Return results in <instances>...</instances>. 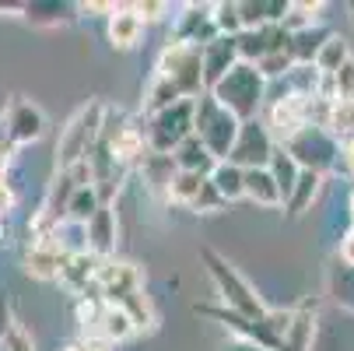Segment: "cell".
I'll return each mask as SVG.
<instances>
[{
  "mask_svg": "<svg viewBox=\"0 0 354 351\" xmlns=\"http://www.w3.org/2000/svg\"><path fill=\"white\" fill-rule=\"evenodd\" d=\"M344 165H347V172L354 176V141H344Z\"/></svg>",
  "mask_w": 354,
  "mask_h": 351,
  "instance_id": "obj_44",
  "label": "cell"
},
{
  "mask_svg": "<svg viewBox=\"0 0 354 351\" xmlns=\"http://www.w3.org/2000/svg\"><path fill=\"white\" fill-rule=\"evenodd\" d=\"M137 172L144 176V183H147L151 190H155V193H169V186H172V179H176L179 165H176V159H172V155H162V152H151V147H147V155L140 159Z\"/></svg>",
  "mask_w": 354,
  "mask_h": 351,
  "instance_id": "obj_20",
  "label": "cell"
},
{
  "mask_svg": "<svg viewBox=\"0 0 354 351\" xmlns=\"http://www.w3.org/2000/svg\"><path fill=\"white\" fill-rule=\"evenodd\" d=\"M239 130H242V123H239L225 106H218V98H214L211 91H204V95L196 98L193 134L204 141V147H207L218 162H225V159L232 155V147H235V141H239Z\"/></svg>",
  "mask_w": 354,
  "mask_h": 351,
  "instance_id": "obj_4",
  "label": "cell"
},
{
  "mask_svg": "<svg viewBox=\"0 0 354 351\" xmlns=\"http://www.w3.org/2000/svg\"><path fill=\"white\" fill-rule=\"evenodd\" d=\"M189 211H196V215H218V211H225V197L214 190V183H211V176H207V183H204V190L196 193V200L189 204Z\"/></svg>",
  "mask_w": 354,
  "mask_h": 351,
  "instance_id": "obj_36",
  "label": "cell"
},
{
  "mask_svg": "<svg viewBox=\"0 0 354 351\" xmlns=\"http://www.w3.org/2000/svg\"><path fill=\"white\" fill-rule=\"evenodd\" d=\"M193 120H196V98H183L172 109L147 116V127H144L147 147L151 152H162V155H172L186 137H193Z\"/></svg>",
  "mask_w": 354,
  "mask_h": 351,
  "instance_id": "obj_6",
  "label": "cell"
},
{
  "mask_svg": "<svg viewBox=\"0 0 354 351\" xmlns=\"http://www.w3.org/2000/svg\"><path fill=\"white\" fill-rule=\"evenodd\" d=\"M98 208H102V197H98V190H95V186H77L74 197H71V204H67V218H64V222H71V225H88Z\"/></svg>",
  "mask_w": 354,
  "mask_h": 351,
  "instance_id": "obj_28",
  "label": "cell"
},
{
  "mask_svg": "<svg viewBox=\"0 0 354 351\" xmlns=\"http://www.w3.org/2000/svg\"><path fill=\"white\" fill-rule=\"evenodd\" d=\"M284 147H288V155H291L301 169L319 172V176H326V172L337 165V159L344 155V144H340L326 127H306V130H298Z\"/></svg>",
  "mask_w": 354,
  "mask_h": 351,
  "instance_id": "obj_7",
  "label": "cell"
},
{
  "mask_svg": "<svg viewBox=\"0 0 354 351\" xmlns=\"http://www.w3.org/2000/svg\"><path fill=\"white\" fill-rule=\"evenodd\" d=\"M200 57H204V81H207V91L232 71L242 64L239 57V39H228V35H218L214 42H207L200 49Z\"/></svg>",
  "mask_w": 354,
  "mask_h": 351,
  "instance_id": "obj_18",
  "label": "cell"
},
{
  "mask_svg": "<svg viewBox=\"0 0 354 351\" xmlns=\"http://www.w3.org/2000/svg\"><path fill=\"white\" fill-rule=\"evenodd\" d=\"M245 200L257 208H284L281 186L274 183L270 169H245Z\"/></svg>",
  "mask_w": 354,
  "mask_h": 351,
  "instance_id": "obj_22",
  "label": "cell"
},
{
  "mask_svg": "<svg viewBox=\"0 0 354 351\" xmlns=\"http://www.w3.org/2000/svg\"><path fill=\"white\" fill-rule=\"evenodd\" d=\"M102 257L91 253V249H84V253H71L64 274H60V285L71 288L74 295H88V288L95 291V281H98V271H102Z\"/></svg>",
  "mask_w": 354,
  "mask_h": 351,
  "instance_id": "obj_19",
  "label": "cell"
},
{
  "mask_svg": "<svg viewBox=\"0 0 354 351\" xmlns=\"http://www.w3.org/2000/svg\"><path fill=\"white\" fill-rule=\"evenodd\" d=\"M155 74L176 81L186 98H200V95L207 91L204 57H200L196 46H186V42H179V39H169V42H165V49L158 53V64H155Z\"/></svg>",
  "mask_w": 354,
  "mask_h": 351,
  "instance_id": "obj_5",
  "label": "cell"
},
{
  "mask_svg": "<svg viewBox=\"0 0 354 351\" xmlns=\"http://www.w3.org/2000/svg\"><path fill=\"white\" fill-rule=\"evenodd\" d=\"M316 323H319V303L306 298L301 306L291 309V320L281 334V351H309L316 341Z\"/></svg>",
  "mask_w": 354,
  "mask_h": 351,
  "instance_id": "obj_16",
  "label": "cell"
},
{
  "mask_svg": "<svg viewBox=\"0 0 354 351\" xmlns=\"http://www.w3.org/2000/svg\"><path fill=\"white\" fill-rule=\"evenodd\" d=\"M0 130H4V137H8L11 147L35 144L46 134V113L35 102H28V98H15V102L8 106V113H4Z\"/></svg>",
  "mask_w": 354,
  "mask_h": 351,
  "instance_id": "obj_12",
  "label": "cell"
},
{
  "mask_svg": "<svg viewBox=\"0 0 354 351\" xmlns=\"http://www.w3.org/2000/svg\"><path fill=\"white\" fill-rule=\"evenodd\" d=\"M0 351H35V341H32V334L21 323H15L4 334V341H0Z\"/></svg>",
  "mask_w": 354,
  "mask_h": 351,
  "instance_id": "obj_38",
  "label": "cell"
},
{
  "mask_svg": "<svg viewBox=\"0 0 354 351\" xmlns=\"http://www.w3.org/2000/svg\"><path fill=\"white\" fill-rule=\"evenodd\" d=\"M214 25H218V35H242V15H239V4L235 0H221V4H214Z\"/></svg>",
  "mask_w": 354,
  "mask_h": 351,
  "instance_id": "obj_35",
  "label": "cell"
},
{
  "mask_svg": "<svg viewBox=\"0 0 354 351\" xmlns=\"http://www.w3.org/2000/svg\"><path fill=\"white\" fill-rule=\"evenodd\" d=\"M270 176H274V183L281 186V197L288 200L291 197V190H295V183H298V176H301V165L288 155V147L284 144H277L274 147V155H270Z\"/></svg>",
  "mask_w": 354,
  "mask_h": 351,
  "instance_id": "obj_27",
  "label": "cell"
},
{
  "mask_svg": "<svg viewBox=\"0 0 354 351\" xmlns=\"http://www.w3.org/2000/svg\"><path fill=\"white\" fill-rule=\"evenodd\" d=\"M120 309L133 320L137 334H140V330H144V334H151V330H155V323H158V313H155V306H151V298L144 295V288H140V291H133Z\"/></svg>",
  "mask_w": 354,
  "mask_h": 351,
  "instance_id": "obj_31",
  "label": "cell"
},
{
  "mask_svg": "<svg viewBox=\"0 0 354 351\" xmlns=\"http://www.w3.org/2000/svg\"><path fill=\"white\" fill-rule=\"evenodd\" d=\"M211 183H214V190L225 197V204H235V200L245 197V169H239V165L228 162V159L214 165Z\"/></svg>",
  "mask_w": 354,
  "mask_h": 351,
  "instance_id": "obj_26",
  "label": "cell"
},
{
  "mask_svg": "<svg viewBox=\"0 0 354 351\" xmlns=\"http://www.w3.org/2000/svg\"><path fill=\"white\" fill-rule=\"evenodd\" d=\"M84 242L91 253H98L102 260H113L116 246H120V222H116V208L102 204L95 211V218L84 225Z\"/></svg>",
  "mask_w": 354,
  "mask_h": 351,
  "instance_id": "obj_17",
  "label": "cell"
},
{
  "mask_svg": "<svg viewBox=\"0 0 354 351\" xmlns=\"http://www.w3.org/2000/svg\"><path fill=\"white\" fill-rule=\"evenodd\" d=\"M193 313L221 323V327L232 330L239 341H252V344H260L263 351H281V337L274 334V327H270L267 320H249V316H242V313H235V309H228V306H221V303H196Z\"/></svg>",
  "mask_w": 354,
  "mask_h": 351,
  "instance_id": "obj_8",
  "label": "cell"
},
{
  "mask_svg": "<svg viewBox=\"0 0 354 351\" xmlns=\"http://www.w3.org/2000/svg\"><path fill=\"white\" fill-rule=\"evenodd\" d=\"M200 264L207 267V278L214 281V291H218V303H221V306H228V309H235V313H242V316H249V320H267L270 306L257 295V288H252V285L228 264V257H221L218 249L204 246V249H200Z\"/></svg>",
  "mask_w": 354,
  "mask_h": 351,
  "instance_id": "obj_1",
  "label": "cell"
},
{
  "mask_svg": "<svg viewBox=\"0 0 354 351\" xmlns=\"http://www.w3.org/2000/svg\"><path fill=\"white\" fill-rule=\"evenodd\" d=\"M347 60H351V46H347V39H344V35H337V32H333V35L326 39V46L319 49V57H316V71H319L323 78H333Z\"/></svg>",
  "mask_w": 354,
  "mask_h": 351,
  "instance_id": "obj_29",
  "label": "cell"
},
{
  "mask_svg": "<svg viewBox=\"0 0 354 351\" xmlns=\"http://www.w3.org/2000/svg\"><path fill=\"white\" fill-rule=\"evenodd\" d=\"M326 130L337 141H354V102H333L330 106V123Z\"/></svg>",
  "mask_w": 354,
  "mask_h": 351,
  "instance_id": "obj_34",
  "label": "cell"
},
{
  "mask_svg": "<svg viewBox=\"0 0 354 351\" xmlns=\"http://www.w3.org/2000/svg\"><path fill=\"white\" fill-rule=\"evenodd\" d=\"M106 116H109V106L95 98V102L81 106V109L60 127V137H57V172L74 169L77 162H88V155L95 152L98 137H102Z\"/></svg>",
  "mask_w": 354,
  "mask_h": 351,
  "instance_id": "obj_3",
  "label": "cell"
},
{
  "mask_svg": "<svg viewBox=\"0 0 354 351\" xmlns=\"http://www.w3.org/2000/svg\"><path fill=\"white\" fill-rule=\"evenodd\" d=\"M323 98H330V102H354V57L333 78L323 81Z\"/></svg>",
  "mask_w": 354,
  "mask_h": 351,
  "instance_id": "obj_32",
  "label": "cell"
},
{
  "mask_svg": "<svg viewBox=\"0 0 354 351\" xmlns=\"http://www.w3.org/2000/svg\"><path fill=\"white\" fill-rule=\"evenodd\" d=\"M67 260H71V249H67V246L60 242V235L53 232V235H39V239L28 242L25 257H21V267H25V274L35 278V281H60Z\"/></svg>",
  "mask_w": 354,
  "mask_h": 351,
  "instance_id": "obj_9",
  "label": "cell"
},
{
  "mask_svg": "<svg viewBox=\"0 0 354 351\" xmlns=\"http://www.w3.org/2000/svg\"><path fill=\"white\" fill-rule=\"evenodd\" d=\"M64 351H113V344H106V341H95V337H77V341H71Z\"/></svg>",
  "mask_w": 354,
  "mask_h": 351,
  "instance_id": "obj_41",
  "label": "cell"
},
{
  "mask_svg": "<svg viewBox=\"0 0 354 351\" xmlns=\"http://www.w3.org/2000/svg\"><path fill=\"white\" fill-rule=\"evenodd\" d=\"M330 35H333V32H330V28H323V25L301 28V32H295V35H291L288 53L295 57V64H316L319 49L326 46V39H330Z\"/></svg>",
  "mask_w": 354,
  "mask_h": 351,
  "instance_id": "obj_25",
  "label": "cell"
},
{
  "mask_svg": "<svg viewBox=\"0 0 354 351\" xmlns=\"http://www.w3.org/2000/svg\"><path fill=\"white\" fill-rule=\"evenodd\" d=\"M140 288H144L140 267L130 264V260H116V257L102 264V271H98V281H95V295L102 298V303H109V306H123L127 298H130L133 291H140Z\"/></svg>",
  "mask_w": 354,
  "mask_h": 351,
  "instance_id": "obj_11",
  "label": "cell"
},
{
  "mask_svg": "<svg viewBox=\"0 0 354 351\" xmlns=\"http://www.w3.org/2000/svg\"><path fill=\"white\" fill-rule=\"evenodd\" d=\"M130 11H133L144 25H151V21H162V18L169 15V4H162V0H137V4H130Z\"/></svg>",
  "mask_w": 354,
  "mask_h": 351,
  "instance_id": "obj_39",
  "label": "cell"
},
{
  "mask_svg": "<svg viewBox=\"0 0 354 351\" xmlns=\"http://www.w3.org/2000/svg\"><path fill=\"white\" fill-rule=\"evenodd\" d=\"M144 39V21L130 11V4H120L109 18V42L113 49H133Z\"/></svg>",
  "mask_w": 354,
  "mask_h": 351,
  "instance_id": "obj_21",
  "label": "cell"
},
{
  "mask_svg": "<svg viewBox=\"0 0 354 351\" xmlns=\"http://www.w3.org/2000/svg\"><path fill=\"white\" fill-rule=\"evenodd\" d=\"M211 95L239 123H249L260 120V113L267 109V78L260 74L257 64H239L211 88Z\"/></svg>",
  "mask_w": 354,
  "mask_h": 351,
  "instance_id": "obj_2",
  "label": "cell"
},
{
  "mask_svg": "<svg viewBox=\"0 0 354 351\" xmlns=\"http://www.w3.org/2000/svg\"><path fill=\"white\" fill-rule=\"evenodd\" d=\"M235 39H239L242 64H260V60H267L274 53H284L288 42H291V35L284 32V25H263L257 32H242Z\"/></svg>",
  "mask_w": 354,
  "mask_h": 351,
  "instance_id": "obj_14",
  "label": "cell"
},
{
  "mask_svg": "<svg viewBox=\"0 0 354 351\" xmlns=\"http://www.w3.org/2000/svg\"><path fill=\"white\" fill-rule=\"evenodd\" d=\"M71 11H77V8H71V4H25L21 15L39 28H64L71 21Z\"/></svg>",
  "mask_w": 354,
  "mask_h": 351,
  "instance_id": "obj_30",
  "label": "cell"
},
{
  "mask_svg": "<svg viewBox=\"0 0 354 351\" xmlns=\"http://www.w3.org/2000/svg\"><path fill=\"white\" fill-rule=\"evenodd\" d=\"M347 11H351V21H354V4H351V8H347Z\"/></svg>",
  "mask_w": 354,
  "mask_h": 351,
  "instance_id": "obj_46",
  "label": "cell"
},
{
  "mask_svg": "<svg viewBox=\"0 0 354 351\" xmlns=\"http://www.w3.org/2000/svg\"><path fill=\"white\" fill-rule=\"evenodd\" d=\"M319 190H323V176H319V172H309V169H301V176H298V183H295V190H291V197L284 200L288 218H301V215H306V211L316 204Z\"/></svg>",
  "mask_w": 354,
  "mask_h": 351,
  "instance_id": "obj_24",
  "label": "cell"
},
{
  "mask_svg": "<svg viewBox=\"0 0 354 351\" xmlns=\"http://www.w3.org/2000/svg\"><path fill=\"white\" fill-rule=\"evenodd\" d=\"M84 330V337H95V341H106V344H123V341H130L133 334H137V327H133V320L120 309V306H109V303H102L98 306V313L81 327Z\"/></svg>",
  "mask_w": 354,
  "mask_h": 351,
  "instance_id": "obj_15",
  "label": "cell"
},
{
  "mask_svg": "<svg viewBox=\"0 0 354 351\" xmlns=\"http://www.w3.org/2000/svg\"><path fill=\"white\" fill-rule=\"evenodd\" d=\"M172 159H176V165L183 169V172H200V176H211L214 172V165H218V159L204 147V141H200L196 134L193 137H186L176 152H172Z\"/></svg>",
  "mask_w": 354,
  "mask_h": 351,
  "instance_id": "obj_23",
  "label": "cell"
},
{
  "mask_svg": "<svg viewBox=\"0 0 354 351\" xmlns=\"http://www.w3.org/2000/svg\"><path fill=\"white\" fill-rule=\"evenodd\" d=\"M337 257H340V264H344L347 271H354V225L344 232V239H340V246H337Z\"/></svg>",
  "mask_w": 354,
  "mask_h": 351,
  "instance_id": "obj_40",
  "label": "cell"
},
{
  "mask_svg": "<svg viewBox=\"0 0 354 351\" xmlns=\"http://www.w3.org/2000/svg\"><path fill=\"white\" fill-rule=\"evenodd\" d=\"M257 67H260V74H263V78H267V84H270V81H281V78H288V74L295 71V57L284 49V53H274V57L260 60Z\"/></svg>",
  "mask_w": 354,
  "mask_h": 351,
  "instance_id": "obj_37",
  "label": "cell"
},
{
  "mask_svg": "<svg viewBox=\"0 0 354 351\" xmlns=\"http://www.w3.org/2000/svg\"><path fill=\"white\" fill-rule=\"evenodd\" d=\"M351 215H354V193H351Z\"/></svg>",
  "mask_w": 354,
  "mask_h": 351,
  "instance_id": "obj_45",
  "label": "cell"
},
{
  "mask_svg": "<svg viewBox=\"0 0 354 351\" xmlns=\"http://www.w3.org/2000/svg\"><path fill=\"white\" fill-rule=\"evenodd\" d=\"M204 183H207V176H200V172H183V169H179L165 197L172 200V204H183V208H189L193 200H196V193L204 190Z\"/></svg>",
  "mask_w": 354,
  "mask_h": 351,
  "instance_id": "obj_33",
  "label": "cell"
},
{
  "mask_svg": "<svg viewBox=\"0 0 354 351\" xmlns=\"http://www.w3.org/2000/svg\"><path fill=\"white\" fill-rule=\"evenodd\" d=\"M221 351H263L260 344H252V341H239V337H232Z\"/></svg>",
  "mask_w": 354,
  "mask_h": 351,
  "instance_id": "obj_43",
  "label": "cell"
},
{
  "mask_svg": "<svg viewBox=\"0 0 354 351\" xmlns=\"http://www.w3.org/2000/svg\"><path fill=\"white\" fill-rule=\"evenodd\" d=\"M274 147H277V141H274L270 127H267L263 120H249V123H242V130H239V141H235V147H232L228 162H235L239 169H267Z\"/></svg>",
  "mask_w": 354,
  "mask_h": 351,
  "instance_id": "obj_10",
  "label": "cell"
},
{
  "mask_svg": "<svg viewBox=\"0 0 354 351\" xmlns=\"http://www.w3.org/2000/svg\"><path fill=\"white\" fill-rule=\"evenodd\" d=\"M186 46L204 49L207 42L218 39V25H214V4H186L183 15L176 18V35Z\"/></svg>",
  "mask_w": 354,
  "mask_h": 351,
  "instance_id": "obj_13",
  "label": "cell"
},
{
  "mask_svg": "<svg viewBox=\"0 0 354 351\" xmlns=\"http://www.w3.org/2000/svg\"><path fill=\"white\" fill-rule=\"evenodd\" d=\"M15 327V320H11V303L8 298H0V341H4V334Z\"/></svg>",
  "mask_w": 354,
  "mask_h": 351,
  "instance_id": "obj_42",
  "label": "cell"
}]
</instances>
